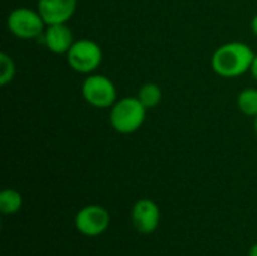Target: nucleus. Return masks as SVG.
Returning a JSON list of instances; mask_svg holds the SVG:
<instances>
[{"label": "nucleus", "instance_id": "nucleus-7", "mask_svg": "<svg viewBox=\"0 0 257 256\" xmlns=\"http://www.w3.org/2000/svg\"><path fill=\"white\" fill-rule=\"evenodd\" d=\"M131 220L137 232L149 235L160 226V207L152 199H139L131 210Z\"/></svg>", "mask_w": 257, "mask_h": 256}, {"label": "nucleus", "instance_id": "nucleus-13", "mask_svg": "<svg viewBox=\"0 0 257 256\" xmlns=\"http://www.w3.org/2000/svg\"><path fill=\"white\" fill-rule=\"evenodd\" d=\"M15 62L8 53H0V86L9 84L15 77Z\"/></svg>", "mask_w": 257, "mask_h": 256}, {"label": "nucleus", "instance_id": "nucleus-1", "mask_svg": "<svg viewBox=\"0 0 257 256\" xmlns=\"http://www.w3.org/2000/svg\"><path fill=\"white\" fill-rule=\"evenodd\" d=\"M254 53L245 42L232 41L220 45L211 59L212 71L223 78H238L250 71Z\"/></svg>", "mask_w": 257, "mask_h": 256}, {"label": "nucleus", "instance_id": "nucleus-10", "mask_svg": "<svg viewBox=\"0 0 257 256\" xmlns=\"http://www.w3.org/2000/svg\"><path fill=\"white\" fill-rule=\"evenodd\" d=\"M23 207V196L15 189H5L0 193V211L5 216L17 214Z\"/></svg>", "mask_w": 257, "mask_h": 256}, {"label": "nucleus", "instance_id": "nucleus-8", "mask_svg": "<svg viewBox=\"0 0 257 256\" xmlns=\"http://www.w3.org/2000/svg\"><path fill=\"white\" fill-rule=\"evenodd\" d=\"M42 41L51 53L65 54V56L72 47V44L75 42L72 29L66 23L47 24L45 32L42 35Z\"/></svg>", "mask_w": 257, "mask_h": 256}, {"label": "nucleus", "instance_id": "nucleus-12", "mask_svg": "<svg viewBox=\"0 0 257 256\" xmlns=\"http://www.w3.org/2000/svg\"><path fill=\"white\" fill-rule=\"evenodd\" d=\"M238 109L251 118L257 116V89L256 88H247L239 92L238 95Z\"/></svg>", "mask_w": 257, "mask_h": 256}, {"label": "nucleus", "instance_id": "nucleus-15", "mask_svg": "<svg viewBox=\"0 0 257 256\" xmlns=\"http://www.w3.org/2000/svg\"><path fill=\"white\" fill-rule=\"evenodd\" d=\"M251 30H253V33L257 36V14L253 17V20H251Z\"/></svg>", "mask_w": 257, "mask_h": 256}, {"label": "nucleus", "instance_id": "nucleus-17", "mask_svg": "<svg viewBox=\"0 0 257 256\" xmlns=\"http://www.w3.org/2000/svg\"><path fill=\"white\" fill-rule=\"evenodd\" d=\"M254 131H256V136H257V116L254 118Z\"/></svg>", "mask_w": 257, "mask_h": 256}, {"label": "nucleus", "instance_id": "nucleus-3", "mask_svg": "<svg viewBox=\"0 0 257 256\" xmlns=\"http://www.w3.org/2000/svg\"><path fill=\"white\" fill-rule=\"evenodd\" d=\"M6 26L15 38L30 41L44 35L47 23L44 21L38 9L35 11L30 8H17L9 12Z\"/></svg>", "mask_w": 257, "mask_h": 256}, {"label": "nucleus", "instance_id": "nucleus-6", "mask_svg": "<svg viewBox=\"0 0 257 256\" xmlns=\"http://www.w3.org/2000/svg\"><path fill=\"white\" fill-rule=\"evenodd\" d=\"M110 222H111V217H110L108 210L96 204H90L78 210V213L75 214V220H74L77 231L81 235L90 237V238L102 235L108 229Z\"/></svg>", "mask_w": 257, "mask_h": 256}, {"label": "nucleus", "instance_id": "nucleus-9", "mask_svg": "<svg viewBox=\"0 0 257 256\" xmlns=\"http://www.w3.org/2000/svg\"><path fill=\"white\" fill-rule=\"evenodd\" d=\"M78 0H38V12L47 24L68 23L77 9Z\"/></svg>", "mask_w": 257, "mask_h": 256}, {"label": "nucleus", "instance_id": "nucleus-2", "mask_svg": "<svg viewBox=\"0 0 257 256\" xmlns=\"http://www.w3.org/2000/svg\"><path fill=\"white\" fill-rule=\"evenodd\" d=\"M146 110L137 97H123L110 107V124L120 134H133L145 124Z\"/></svg>", "mask_w": 257, "mask_h": 256}, {"label": "nucleus", "instance_id": "nucleus-5", "mask_svg": "<svg viewBox=\"0 0 257 256\" xmlns=\"http://www.w3.org/2000/svg\"><path fill=\"white\" fill-rule=\"evenodd\" d=\"M81 94L86 103L98 109H108L117 101L114 83L102 74H89L81 84Z\"/></svg>", "mask_w": 257, "mask_h": 256}, {"label": "nucleus", "instance_id": "nucleus-16", "mask_svg": "<svg viewBox=\"0 0 257 256\" xmlns=\"http://www.w3.org/2000/svg\"><path fill=\"white\" fill-rule=\"evenodd\" d=\"M248 256H257V243L250 247V250H248Z\"/></svg>", "mask_w": 257, "mask_h": 256}, {"label": "nucleus", "instance_id": "nucleus-4", "mask_svg": "<svg viewBox=\"0 0 257 256\" xmlns=\"http://www.w3.org/2000/svg\"><path fill=\"white\" fill-rule=\"evenodd\" d=\"M69 68L78 74H93L102 62V50L92 39H77L66 53Z\"/></svg>", "mask_w": 257, "mask_h": 256}, {"label": "nucleus", "instance_id": "nucleus-11", "mask_svg": "<svg viewBox=\"0 0 257 256\" xmlns=\"http://www.w3.org/2000/svg\"><path fill=\"white\" fill-rule=\"evenodd\" d=\"M137 98L140 100V103L146 109H152V107H157L161 103L163 92H161V89H160V86L157 83H145V84L140 86V89L137 92Z\"/></svg>", "mask_w": 257, "mask_h": 256}, {"label": "nucleus", "instance_id": "nucleus-14", "mask_svg": "<svg viewBox=\"0 0 257 256\" xmlns=\"http://www.w3.org/2000/svg\"><path fill=\"white\" fill-rule=\"evenodd\" d=\"M250 72H251L253 78L257 81V54L254 56V59H253V63H251V68H250Z\"/></svg>", "mask_w": 257, "mask_h": 256}]
</instances>
